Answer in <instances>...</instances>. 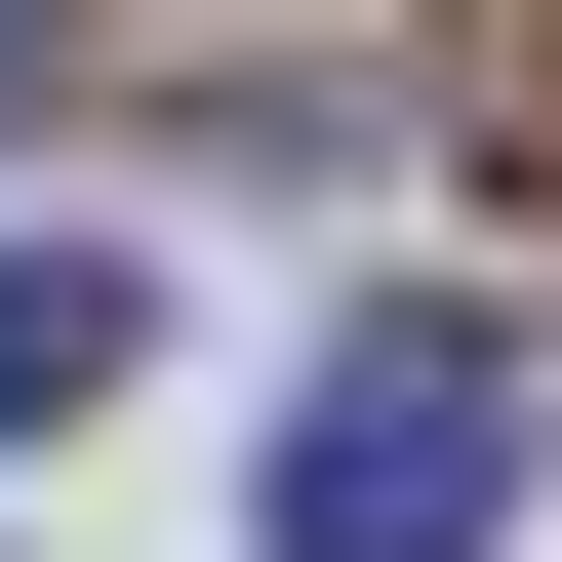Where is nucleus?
Segmentation results:
<instances>
[{"label":"nucleus","instance_id":"1","mask_svg":"<svg viewBox=\"0 0 562 562\" xmlns=\"http://www.w3.org/2000/svg\"><path fill=\"white\" fill-rule=\"evenodd\" d=\"M522 482H562V362H522V322H322L281 562H522Z\"/></svg>","mask_w":562,"mask_h":562},{"label":"nucleus","instance_id":"2","mask_svg":"<svg viewBox=\"0 0 562 562\" xmlns=\"http://www.w3.org/2000/svg\"><path fill=\"white\" fill-rule=\"evenodd\" d=\"M121 402V241H0V442H81Z\"/></svg>","mask_w":562,"mask_h":562},{"label":"nucleus","instance_id":"3","mask_svg":"<svg viewBox=\"0 0 562 562\" xmlns=\"http://www.w3.org/2000/svg\"><path fill=\"white\" fill-rule=\"evenodd\" d=\"M442 121H482V161H562V0H442Z\"/></svg>","mask_w":562,"mask_h":562},{"label":"nucleus","instance_id":"4","mask_svg":"<svg viewBox=\"0 0 562 562\" xmlns=\"http://www.w3.org/2000/svg\"><path fill=\"white\" fill-rule=\"evenodd\" d=\"M0 81H41V0H0Z\"/></svg>","mask_w":562,"mask_h":562}]
</instances>
